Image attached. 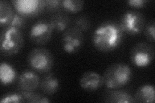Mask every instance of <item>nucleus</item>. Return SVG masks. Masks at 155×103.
<instances>
[{
  "instance_id": "nucleus-1",
  "label": "nucleus",
  "mask_w": 155,
  "mask_h": 103,
  "mask_svg": "<svg viewBox=\"0 0 155 103\" xmlns=\"http://www.w3.org/2000/svg\"><path fill=\"white\" fill-rule=\"evenodd\" d=\"M124 36L119 23L109 20L96 28L92 35V43L97 50L108 53L115 50L121 45Z\"/></svg>"
},
{
  "instance_id": "nucleus-2",
  "label": "nucleus",
  "mask_w": 155,
  "mask_h": 103,
  "mask_svg": "<svg viewBox=\"0 0 155 103\" xmlns=\"http://www.w3.org/2000/svg\"><path fill=\"white\" fill-rule=\"evenodd\" d=\"M102 76L107 88L110 90L120 89L131 81L133 71L127 64L114 63L106 68Z\"/></svg>"
},
{
  "instance_id": "nucleus-3",
  "label": "nucleus",
  "mask_w": 155,
  "mask_h": 103,
  "mask_svg": "<svg viewBox=\"0 0 155 103\" xmlns=\"http://www.w3.org/2000/svg\"><path fill=\"white\" fill-rule=\"evenodd\" d=\"M24 43L23 35L19 29L7 27L1 32L2 54L5 56L16 55L21 50Z\"/></svg>"
},
{
  "instance_id": "nucleus-4",
  "label": "nucleus",
  "mask_w": 155,
  "mask_h": 103,
  "mask_svg": "<svg viewBox=\"0 0 155 103\" xmlns=\"http://www.w3.org/2000/svg\"><path fill=\"white\" fill-rule=\"evenodd\" d=\"M54 56L51 51L45 48L37 47L28 53L27 63L36 72L45 73L49 72L54 65Z\"/></svg>"
},
{
  "instance_id": "nucleus-5",
  "label": "nucleus",
  "mask_w": 155,
  "mask_h": 103,
  "mask_svg": "<svg viewBox=\"0 0 155 103\" xmlns=\"http://www.w3.org/2000/svg\"><path fill=\"white\" fill-rule=\"evenodd\" d=\"M155 56L154 47L146 42H140L132 48L130 60L133 65L140 68L149 66L153 63Z\"/></svg>"
},
{
  "instance_id": "nucleus-6",
  "label": "nucleus",
  "mask_w": 155,
  "mask_h": 103,
  "mask_svg": "<svg viewBox=\"0 0 155 103\" xmlns=\"http://www.w3.org/2000/svg\"><path fill=\"white\" fill-rule=\"evenodd\" d=\"M119 24L124 34L130 36H137L143 31L145 18L139 11H126L122 15Z\"/></svg>"
},
{
  "instance_id": "nucleus-7",
  "label": "nucleus",
  "mask_w": 155,
  "mask_h": 103,
  "mask_svg": "<svg viewBox=\"0 0 155 103\" xmlns=\"http://www.w3.org/2000/svg\"><path fill=\"white\" fill-rule=\"evenodd\" d=\"M53 28L49 20L45 19H39L31 27L28 37L31 42L37 45H44L52 38Z\"/></svg>"
},
{
  "instance_id": "nucleus-8",
  "label": "nucleus",
  "mask_w": 155,
  "mask_h": 103,
  "mask_svg": "<svg viewBox=\"0 0 155 103\" xmlns=\"http://www.w3.org/2000/svg\"><path fill=\"white\" fill-rule=\"evenodd\" d=\"M84 43V34L79 29L72 27L64 32L61 37L63 50L69 54H73L80 50Z\"/></svg>"
},
{
  "instance_id": "nucleus-9",
  "label": "nucleus",
  "mask_w": 155,
  "mask_h": 103,
  "mask_svg": "<svg viewBox=\"0 0 155 103\" xmlns=\"http://www.w3.org/2000/svg\"><path fill=\"white\" fill-rule=\"evenodd\" d=\"M12 3L16 12L26 18L36 17L45 8V0H13Z\"/></svg>"
},
{
  "instance_id": "nucleus-10",
  "label": "nucleus",
  "mask_w": 155,
  "mask_h": 103,
  "mask_svg": "<svg viewBox=\"0 0 155 103\" xmlns=\"http://www.w3.org/2000/svg\"><path fill=\"white\" fill-rule=\"evenodd\" d=\"M104 85L103 76L94 71H87L82 73L80 79V86L87 92L99 90Z\"/></svg>"
},
{
  "instance_id": "nucleus-11",
  "label": "nucleus",
  "mask_w": 155,
  "mask_h": 103,
  "mask_svg": "<svg viewBox=\"0 0 155 103\" xmlns=\"http://www.w3.org/2000/svg\"><path fill=\"white\" fill-rule=\"evenodd\" d=\"M40 79L36 72L32 70H23L18 79V90L34 91L40 86Z\"/></svg>"
},
{
  "instance_id": "nucleus-12",
  "label": "nucleus",
  "mask_w": 155,
  "mask_h": 103,
  "mask_svg": "<svg viewBox=\"0 0 155 103\" xmlns=\"http://www.w3.org/2000/svg\"><path fill=\"white\" fill-rule=\"evenodd\" d=\"M104 102L111 103H134L135 100L129 92L126 90L116 89L106 92L104 96Z\"/></svg>"
},
{
  "instance_id": "nucleus-13",
  "label": "nucleus",
  "mask_w": 155,
  "mask_h": 103,
  "mask_svg": "<svg viewBox=\"0 0 155 103\" xmlns=\"http://www.w3.org/2000/svg\"><path fill=\"white\" fill-rule=\"evenodd\" d=\"M39 87L43 94L52 95L56 94L59 89L60 81L53 73H48L40 80Z\"/></svg>"
},
{
  "instance_id": "nucleus-14",
  "label": "nucleus",
  "mask_w": 155,
  "mask_h": 103,
  "mask_svg": "<svg viewBox=\"0 0 155 103\" xmlns=\"http://www.w3.org/2000/svg\"><path fill=\"white\" fill-rule=\"evenodd\" d=\"M136 102L154 103L155 102L154 86L151 84H145L138 87L134 96Z\"/></svg>"
},
{
  "instance_id": "nucleus-15",
  "label": "nucleus",
  "mask_w": 155,
  "mask_h": 103,
  "mask_svg": "<svg viewBox=\"0 0 155 103\" xmlns=\"http://www.w3.org/2000/svg\"><path fill=\"white\" fill-rule=\"evenodd\" d=\"M17 79V72L11 65L2 62L0 64V81L3 86L12 85Z\"/></svg>"
},
{
  "instance_id": "nucleus-16",
  "label": "nucleus",
  "mask_w": 155,
  "mask_h": 103,
  "mask_svg": "<svg viewBox=\"0 0 155 103\" xmlns=\"http://www.w3.org/2000/svg\"><path fill=\"white\" fill-rule=\"evenodd\" d=\"M49 21L53 30L58 32H62L69 28L71 19L65 13L58 12L51 18Z\"/></svg>"
},
{
  "instance_id": "nucleus-17",
  "label": "nucleus",
  "mask_w": 155,
  "mask_h": 103,
  "mask_svg": "<svg viewBox=\"0 0 155 103\" xmlns=\"http://www.w3.org/2000/svg\"><path fill=\"white\" fill-rule=\"evenodd\" d=\"M15 14L14 8L6 0L0 2V26L7 27Z\"/></svg>"
},
{
  "instance_id": "nucleus-18",
  "label": "nucleus",
  "mask_w": 155,
  "mask_h": 103,
  "mask_svg": "<svg viewBox=\"0 0 155 103\" xmlns=\"http://www.w3.org/2000/svg\"><path fill=\"white\" fill-rule=\"evenodd\" d=\"M23 97L25 102L29 103H48L51 101L47 97L40 94L34 92L33 91H23L18 90Z\"/></svg>"
},
{
  "instance_id": "nucleus-19",
  "label": "nucleus",
  "mask_w": 155,
  "mask_h": 103,
  "mask_svg": "<svg viewBox=\"0 0 155 103\" xmlns=\"http://www.w3.org/2000/svg\"><path fill=\"white\" fill-rule=\"evenodd\" d=\"M84 3V1L81 0H64L61 2V7L67 12L76 14L83 9Z\"/></svg>"
},
{
  "instance_id": "nucleus-20",
  "label": "nucleus",
  "mask_w": 155,
  "mask_h": 103,
  "mask_svg": "<svg viewBox=\"0 0 155 103\" xmlns=\"http://www.w3.org/2000/svg\"><path fill=\"white\" fill-rule=\"evenodd\" d=\"M74 27L79 29L82 32H87L91 27L90 19L88 16L85 15H80L78 16L74 19Z\"/></svg>"
},
{
  "instance_id": "nucleus-21",
  "label": "nucleus",
  "mask_w": 155,
  "mask_h": 103,
  "mask_svg": "<svg viewBox=\"0 0 155 103\" xmlns=\"http://www.w3.org/2000/svg\"><path fill=\"white\" fill-rule=\"evenodd\" d=\"M27 19L26 18L21 16L20 14H18L16 12L14 14L12 19L10 21L7 27L15 28L19 30H21L26 27Z\"/></svg>"
},
{
  "instance_id": "nucleus-22",
  "label": "nucleus",
  "mask_w": 155,
  "mask_h": 103,
  "mask_svg": "<svg viewBox=\"0 0 155 103\" xmlns=\"http://www.w3.org/2000/svg\"><path fill=\"white\" fill-rule=\"evenodd\" d=\"M1 103H9V102H25L23 97L20 93L10 92L8 94H5L0 100Z\"/></svg>"
},
{
  "instance_id": "nucleus-23",
  "label": "nucleus",
  "mask_w": 155,
  "mask_h": 103,
  "mask_svg": "<svg viewBox=\"0 0 155 103\" xmlns=\"http://www.w3.org/2000/svg\"><path fill=\"white\" fill-rule=\"evenodd\" d=\"M144 35L147 40L150 42H154L155 40V21L154 19L150 20L143 28Z\"/></svg>"
},
{
  "instance_id": "nucleus-24",
  "label": "nucleus",
  "mask_w": 155,
  "mask_h": 103,
  "mask_svg": "<svg viewBox=\"0 0 155 103\" xmlns=\"http://www.w3.org/2000/svg\"><path fill=\"white\" fill-rule=\"evenodd\" d=\"M45 8L48 11L56 12L62 8L61 0H45Z\"/></svg>"
},
{
  "instance_id": "nucleus-25",
  "label": "nucleus",
  "mask_w": 155,
  "mask_h": 103,
  "mask_svg": "<svg viewBox=\"0 0 155 103\" xmlns=\"http://www.w3.org/2000/svg\"><path fill=\"white\" fill-rule=\"evenodd\" d=\"M147 3H148L147 0H128L127 2L128 5L134 8H143Z\"/></svg>"
}]
</instances>
